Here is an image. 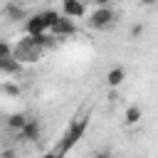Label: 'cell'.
I'll list each match as a JSON object with an SVG mask.
<instances>
[{
  "label": "cell",
  "instance_id": "3957f363",
  "mask_svg": "<svg viewBox=\"0 0 158 158\" xmlns=\"http://www.w3.org/2000/svg\"><path fill=\"white\" fill-rule=\"evenodd\" d=\"M114 20H116V12H114L111 7H96V10L89 15V27H94V30H106V27L114 25Z\"/></svg>",
  "mask_w": 158,
  "mask_h": 158
},
{
  "label": "cell",
  "instance_id": "277c9868",
  "mask_svg": "<svg viewBox=\"0 0 158 158\" xmlns=\"http://www.w3.org/2000/svg\"><path fill=\"white\" fill-rule=\"evenodd\" d=\"M42 138V123L37 118H27V123L17 131V141L22 143H37Z\"/></svg>",
  "mask_w": 158,
  "mask_h": 158
},
{
  "label": "cell",
  "instance_id": "ac0fdd59",
  "mask_svg": "<svg viewBox=\"0 0 158 158\" xmlns=\"http://www.w3.org/2000/svg\"><path fill=\"white\" fill-rule=\"evenodd\" d=\"M0 158H15V151L12 148H5V151H0Z\"/></svg>",
  "mask_w": 158,
  "mask_h": 158
},
{
  "label": "cell",
  "instance_id": "8992f818",
  "mask_svg": "<svg viewBox=\"0 0 158 158\" xmlns=\"http://www.w3.org/2000/svg\"><path fill=\"white\" fill-rule=\"evenodd\" d=\"M62 15L69 20L84 17V0H62Z\"/></svg>",
  "mask_w": 158,
  "mask_h": 158
},
{
  "label": "cell",
  "instance_id": "ba28073f",
  "mask_svg": "<svg viewBox=\"0 0 158 158\" xmlns=\"http://www.w3.org/2000/svg\"><path fill=\"white\" fill-rule=\"evenodd\" d=\"M22 64L17 62V59H12V57H0V74H7V77H17V74H22Z\"/></svg>",
  "mask_w": 158,
  "mask_h": 158
},
{
  "label": "cell",
  "instance_id": "30bf717a",
  "mask_svg": "<svg viewBox=\"0 0 158 158\" xmlns=\"http://www.w3.org/2000/svg\"><path fill=\"white\" fill-rule=\"evenodd\" d=\"M123 79H126V69H123V67H111V69L106 72V84H109L111 89H118V86L123 84Z\"/></svg>",
  "mask_w": 158,
  "mask_h": 158
},
{
  "label": "cell",
  "instance_id": "7a4b0ae2",
  "mask_svg": "<svg viewBox=\"0 0 158 158\" xmlns=\"http://www.w3.org/2000/svg\"><path fill=\"white\" fill-rule=\"evenodd\" d=\"M42 54H44V49H42L32 37H27V35H25L15 47H12V59H17L22 67H25L27 62H40V59H42Z\"/></svg>",
  "mask_w": 158,
  "mask_h": 158
},
{
  "label": "cell",
  "instance_id": "7c38bea8",
  "mask_svg": "<svg viewBox=\"0 0 158 158\" xmlns=\"http://www.w3.org/2000/svg\"><path fill=\"white\" fill-rule=\"evenodd\" d=\"M27 118H30V116H27V114H22V111L10 114V116H7V128H12V131L17 133V131H20V128L27 123Z\"/></svg>",
  "mask_w": 158,
  "mask_h": 158
},
{
  "label": "cell",
  "instance_id": "4fadbf2b",
  "mask_svg": "<svg viewBox=\"0 0 158 158\" xmlns=\"http://www.w3.org/2000/svg\"><path fill=\"white\" fill-rule=\"evenodd\" d=\"M40 17H42V22H44V27H47V32L52 30V25L59 20V12L57 10H42L40 12Z\"/></svg>",
  "mask_w": 158,
  "mask_h": 158
},
{
  "label": "cell",
  "instance_id": "44dd1931",
  "mask_svg": "<svg viewBox=\"0 0 158 158\" xmlns=\"http://www.w3.org/2000/svg\"><path fill=\"white\" fill-rule=\"evenodd\" d=\"M138 2H141V5H146V7H153V5H156V0H138Z\"/></svg>",
  "mask_w": 158,
  "mask_h": 158
},
{
  "label": "cell",
  "instance_id": "5b68a950",
  "mask_svg": "<svg viewBox=\"0 0 158 158\" xmlns=\"http://www.w3.org/2000/svg\"><path fill=\"white\" fill-rule=\"evenodd\" d=\"M52 37L54 40H62V37H72V35H77V25H74V20H69V17H64V15H59V20L52 25Z\"/></svg>",
  "mask_w": 158,
  "mask_h": 158
},
{
  "label": "cell",
  "instance_id": "e0dca14e",
  "mask_svg": "<svg viewBox=\"0 0 158 158\" xmlns=\"http://www.w3.org/2000/svg\"><path fill=\"white\" fill-rule=\"evenodd\" d=\"M141 32H143V25H133L131 27V37H141Z\"/></svg>",
  "mask_w": 158,
  "mask_h": 158
},
{
  "label": "cell",
  "instance_id": "9c48e42d",
  "mask_svg": "<svg viewBox=\"0 0 158 158\" xmlns=\"http://www.w3.org/2000/svg\"><path fill=\"white\" fill-rule=\"evenodd\" d=\"M2 12H5V17H7L10 22H20V20H27V12H25V7H22L20 2H15V0H12V2H7Z\"/></svg>",
  "mask_w": 158,
  "mask_h": 158
},
{
  "label": "cell",
  "instance_id": "8fae6325",
  "mask_svg": "<svg viewBox=\"0 0 158 158\" xmlns=\"http://www.w3.org/2000/svg\"><path fill=\"white\" fill-rule=\"evenodd\" d=\"M141 116H143V109H141L138 104H131V106L126 109V114H123V123H126V126H136V123L141 121Z\"/></svg>",
  "mask_w": 158,
  "mask_h": 158
},
{
  "label": "cell",
  "instance_id": "6da1fadb",
  "mask_svg": "<svg viewBox=\"0 0 158 158\" xmlns=\"http://www.w3.org/2000/svg\"><path fill=\"white\" fill-rule=\"evenodd\" d=\"M86 126H89V114H77L72 121H69V126H67V131L62 133V138H59V143H57V153L59 156H67L77 143H79V138L84 136V131H86Z\"/></svg>",
  "mask_w": 158,
  "mask_h": 158
},
{
  "label": "cell",
  "instance_id": "5bb4252c",
  "mask_svg": "<svg viewBox=\"0 0 158 158\" xmlns=\"http://www.w3.org/2000/svg\"><path fill=\"white\" fill-rule=\"evenodd\" d=\"M0 91H2V94H7V96H20V86H17V84H12V81L0 84Z\"/></svg>",
  "mask_w": 158,
  "mask_h": 158
},
{
  "label": "cell",
  "instance_id": "ffe728a7",
  "mask_svg": "<svg viewBox=\"0 0 158 158\" xmlns=\"http://www.w3.org/2000/svg\"><path fill=\"white\" fill-rule=\"evenodd\" d=\"M91 2H94L96 7H109V2H111V0H91Z\"/></svg>",
  "mask_w": 158,
  "mask_h": 158
},
{
  "label": "cell",
  "instance_id": "2e32d148",
  "mask_svg": "<svg viewBox=\"0 0 158 158\" xmlns=\"http://www.w3.org/2000/svg\"><path fill=\"white\" fill-rule=\"evenodd\" d=\"M91 158H114V153H111V151H96Z\"/></svg>",
  "mask_w": 158,
  "mask_h": 158
},
{
  "label": "cell",
  "instance_id": "9a60e30c",
  "mask_svg": "<svg viewBox=\"0 0 158 158\" xmlns=\"http://www.w3.org/2000/svg\"><path fill=\"white\" fill-rule=\"evenodd\" d=\"M0 57H12V44L0 40Z\"/></svg>",
  "mask_w": 158,
  "mask_h": 158
},
{
  "label": "cell",
  "instance_id": "d6986e66",
  "mask_svg": "<svg viewBox=\"0 0 158 158\" xmlns=\"http://www.w3.org/2000/svg\"><path fill=\"white\" fill-rule=\"evenodd\" d=\"M40 158H64V156H59L57 151H47V153H42Z\"/></svg>",
  "mask_w": 158,
  "mask_h": 158
},
{
  "label": "cell",
  "instance_id": "52a82bcc",
  "mask_svg": "<svg viewBox=\"0 0 158 158\" xmlns=\"http://www.w3.org/2000/svg\"><path fill=\"white\" fill-rule=\"evenodd\" d=\"M25 32H27V37H37V35H44V32H47L40 12H35V15H30V17L25 20Z\"/></svg>",
  "mask_w": 158,
  "mask_h": 158
}]
</instances>
